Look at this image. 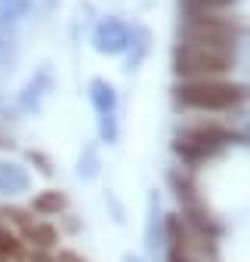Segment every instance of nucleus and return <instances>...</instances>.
Wrapping results in <instances>:
<instances>
[{"label":"nucleus","instance_id":"0eeeda50","mask_svg":"<svg viewBox=\"0 0 250 262\" xmlns=\"http://www.w3.org/2000/svg\"><path fill=\"white\" fill-rule=\"evenodd\" d=\"M47 90H50V71H37V74L22 86V93H19V108H22V111L37 108V102L44 99Z\"/></svg>","mask_w":250,"mask_h":262},{"label":"nucleus","instance_id":"20e7f679","mask_svg":"<svg viewBox=\"0 0 250 262\" xmlns=\"http://www.w3.org/2000/svg\"><path fill=\"white\" fill-rule=\"evenodd\" d=\"M182 40H204V43H235V25L219 19L216 13H204V16H185L182 28H179Z\"/></svg>","mask_w":250,"mask_h":262},{"label":"nucleus","instance_id":"9b49d317","mask_svg":"<svg viewBox=\"0 0 250 262\" xmlns=\"http://www.w3.org/2000/svg\"><path fill=\"white\" fill-rule=\"evenodd\" d=\"M25 234L31 237V244H34L37 250H50V247L56 244V228H53V225H37V222H31V225L25 228Z\"/></svg>","mask_w":250,"mask_h":262},{"label":"nucleus","instance_id":"2eb2a0df","mask_svg":"<svg viewBox=\"0 0 250 262\" xmlns=\"http://www.w3.org/2000/svg\"><path fill=\"white\" fill-rule=\"evenodd\" d=\"M102 136L108 142H114V136H117V126H114V117L111 114H102Z\"/></svg>","mask_w":250,"mask_h":262},{"label":"nucleus","instance_id":"f8f14e48","mask_svg":"<svg viewBox=\"0 0 250 262\" xmlns=\"http://www.w3.org/2000/svg\"><path fill=\"white\" fill-rule=\"evenodd\" d=\"M16 59V34L13 25H0V68H7Z\"/></svg>","mask_w":250,"mask_h":262},{"label":"nucleus","instance_id":"39448f33","mask_svg":"<svg viewBox=\"0 0 250 262\" xmlns=\"http://www.w3.org/2000/svg\"><path fill=\"white\" fill-rule=\"evenodd\" d=\"M93 43H96V50H99L102 56H117V53L127 50V43H130V28L123 25L120 19L108 16V19H102V22L96 25Z\"/></svg>","mask_w":250,"mask_h":262},{"label":"nucleus","instance_id":"dca6fc26","mask_svg":"<svg viewBox=\"0 0 250 262\" xmlns=\"http://www.w3.org/2000/svg\"><path fill=\"white\" fill-rule=\"evenodd\" d=\"M59 259H62V262H84V259H77V256H74V253H62V256H59Z\"/></svg>","mask_w":250,"mask_h":262},{"label":"nucleus","instance_id":"4468645a","mask_svg":"<svg viewBox=\"0 0 250 262\" xmlns=\"http://www.w3.org/2000/svg\"><path fill=\"white\" fill-rule=\"evenodd\" d=\"M19 253H22V241L13 231L0 228V259H16Z\"/></svg>","mask_w":250,"mask_h":262},{"label":"nucleus","instance_id":"423d86ee","mask_svg":"<svg viewBox=\"0 0 250 262\" xmlns=\"http://www.w3.org/2000/svg\"><path fill=\"white\" fill-rule=\"evenodd\" d=\"M28 185H31V179H28L25 167H19V164H0V194H7V198L25 194Z\"/></svg>","mask_w":250,"mask_h":262},{"label":"nucleus","instance_id":"1a4fd4ad","mask_svg":"<svg viewBox=\"0 0 250 262\" xmlns=\"http://www.w3.org/2000/svg\"><path fill=\"white\" fill-rule=\"evenodd\" d=\"M31 10V0H0V25H16Z\"/></svg>","mask_w":250,"mask_h":262},{"label":"nucleus","instance_id":"6e6552de","mask_svg":"<svg viewBox=\"0 0 250 262\" xmlns=\"http://www.w3.org/2000/svg\"><path fill=\"white\" fill-rule=\"evenodd\" d=\"M90 99H93V105H96V111H99V114H111V111H114V105H117L114 86H111V83H105V80H93V83H90Z\"/></svg>","mask_w":250,"mask_h":262},{"label":"nucleus","instance_id":"f3484780","mask_svg":"<svg viewBox=\"0 0 250 262\" xmlns=\"http://www.w3.org/2000/svg\"><path fill=\"white\" fill-rule=\"evenodd\" d=\"M127 262H139V259H133V256H130V259H127Z\"/></svg>","mask_w":250,"mask_h":262},{"label":"nucleus","instance_id":"7ed1b4c3","mask_svg":"<svg viewBox=\"0 0 250 262\" xmlns=\"http://www.w3.org/2000/svg\"><path fill=\"white\" fill-rule=\"evenodd\" d=\"M228 142H235L232 129L216 126V123H201V126H192V129H185V133H179L176 155L185 158L189 164H198V161H207V158L219 155Z\"/></svg>","mask_w":250,"mask_h":262},{"label":"nucleus","instance_id":"9d476101","mask_svg":"<svg viewBox=\"0 0 250 262\" xmlns=\"http://www.w3.org/2000/svg\"><path fill=\"white\" fill-rule=\"evenodd\" d=\"M185 16H204V13H219L225 7H232L235 0H179Z\"/></svg>","mask_w":250,"mask_h":262},{"label":"nucleus","instance_id":"f257e3e1","mask_svg":"<svg viewBox=\"0 0 250 262\" xmlns=\"http://www.w3.org/2000/svg\"><path fill=\"white\" fill-rule=\"evenodd\" d=\"M235 47L225 43H204V40H182L173 53V68L185 80H207L232 71Z\"/></svg>","mask_w":250,"mask_h":262},{"label":"nucleus","instance_id":"f03ea898","mask_svg":"<svg viewBox=\"0 0 250 262\" xmlns=\"http://www.w3.org/2000/svg\"><path fill=\"white\" fill-rule=\"evenodd\" d=\"M247 99L244 86L235 83H222L216 77L207 80H185L176 86V102L182 108H195V111H228L235 105H241Z\"/></svg>","mask_w":250,"mask_h":262},{"label":"nucleus","instance_id":"ddd939ff","mask_svg":"<svg viewBox=\"0 0 250 262\" xmlns=\"http://www.w3.org/2000/svg\"><path fill=\"white\" fill-rule=\"evenodd\" d=\"M62 207H65V194H59V191H44V194L34 198L37 213H59Z\"/></svg>","mask_w":250,"mask_h":262}]
</instances>
